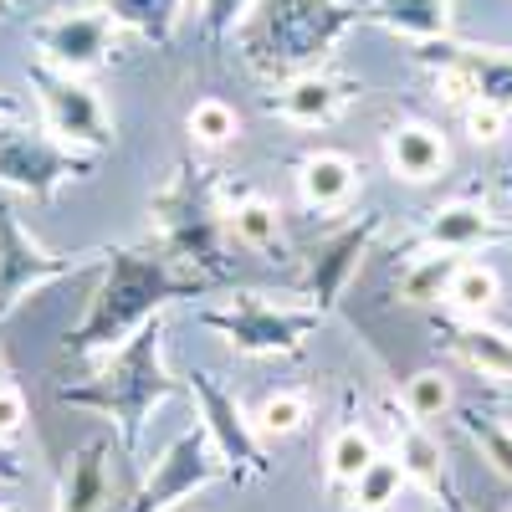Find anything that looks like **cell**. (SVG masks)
I'll use <instances>...</instances> for the list:
<instances>
[{"label":"cell","instance_id":"7a4b0ae2","mask_svg":"<svg viewBox=\"0 0 512 512\" xmlns=\"http://www.w3.org/2000/svg\"><path fill=\"white\" fill-rule=\"evenodd\" d=\"M175 395H190V384L164 364V318H149L123 349H113V359L93 379L62 384V405L98 410L113 420L123 456H139L149 415Z\"/></svg>","mask_w":512,"mask_h":512},{"label":"cell","instance_id":"f546056e","mask_svg":"<svg viewBox=\"0 0 512 512\" xmlns=\"http://www.w3.org/2000/svg\"><path fill=\"white\" fill-rule=\"evenodd\" d=\"M251 420H256V431H262V436L287 441V436H297L313 420V400L303 390H277V395H267L262 405H256Z\"/></svg>","mask_w":512,"mask_h":512},{"label":"cell","instance_id":"6da1fadb","mask_svg":"<svg viewBox=\"0 0 512 512\" xmlns=\"http://www.w3.org/2000/svg\"><path fill=\"white\" fill-rule=\"evenodd\" d=\"M205 282L175 267L159 246H108L103 282L88 297L82 323L62 338L67 359H93L103 349H123L149 318H159L180 297H200Z\"/></svg>","mask_w":512,"mask_h":512},{"label":"cell","instance_id":"ba28073f","mask_svg":"<svg viewBox=\"0 0 512 512\" xmlns=\"http://www.w3.org/2000/svg\"><path fill=\"white\" fill-rule=\"evenodd\" d=\"M185 384H190V400H195V415H200V431L210 436V446L221 451L231 482H262V477H272L262 431H256V420L241 410V400L210 369H195Z\"/></svg>","mask_w":512,"mask_h":512},{"label":"cell","instance_id":"7402d4cb","mask_svg":"<svg viewBox=\"0 0 512 512\" xmlns=\"http://www.w3.org/2000/svg\"><path fill=\"white\" fill-rule=\"evenodd\" d=\"M461 262H466V256H451V251L410 256V262L400 267V297H405L410 308H436V303H446L451 277H456Z\"/></svg>","mask_w":512,"mask_h":512},{"label":"cell","instance_id":"7c38bea8","mask_svg":"<svg viewBox=\"0 0 512 512\" xmlns=\"http://www.w3.org/2000/svg\"><path fill=\"white\" fill-rule=\"evenodd\" d=\"M379 231H384V216L379 210H369V216H359V221H349L344 231H333L313 256H308V272H303V303L308 308H318V313H333L338 303H344V292H349V282L359 277V267H364V256L374 251V241H379Z\"/></svg>","mask_w":512,"mask_h":512},{"label":"cell","instance_id":"8d00e7d4","mask_svg":"<svg viewBox=\"0 0 512 512\" xmlns=\"http://www.w3.org/2000/svg\"><path fill=\"white\" fill-rule=\"evenodd\" d=\"M21 113H26V108H21V98L0 88V123H6V118H21Z\"/></svg>","mask_w":512,"mask_h":512},{"label":"cell","instance_id":"52a82bcc","mask_svg":"<svg viewBox=\"0 0 512 512\" xmlns=\"http://www.w3.org/2000/svg\"><path fill=\"white\" fill-rule=\"evenodd\" d=\"M108 246H93V251H47L11 205H0V323H6L31 292L52 287L62 277H77L88 267H103Z\"/></svg>","mask_w":512,"mask_h":512},{"label":"cell","instance_id":"cb8c5ba5","mask_svg":"<svg viewBox=\"0 0 512 512\" xmlns=\"http://www.w3.org/2000/svg\"><path fill=\"white\" fill-rule=\"evenodd\" d=\"M103 11H108L118 26L139 31L144 41H154V47H169V41H175V26H180L185 0H103Z\"/></svg>","mask_w":512,"mask_h":512},{"label":"cell","instance_id":"9a60e30c","mask_svg":"<svg viewBox=\"0 0 512 512\" xmlns=\"http://www.w3.org/2000/svg\"><path fill=\"white\" fill-rule=\"evenodd\" d=\"M216 205H221V221H226V236L246 251H262L272 262L287 256V231H282V210L246 180L236 185H216Z\"/></svg>","mask_w":512,"mask_h":512},{"label":"cell","instance_id":"484cf974","mask_svg":"<svg viewBox=\"0 0 512 512\" xmlns=\"http://www.w3.org/2000/svg\"><path fill=\"white\" fill-rule=\"evenodd\" d=\"M400 410L420 425L431 420H446L456 410V390H451V374L446 369H415L405 384H400Z\"/></svg>","mask_w":512,"mask_h":512},{"label":"cell","instance_id":"f1b7e54d","mask_svg":"<svg viewBox=\"0 0 512 512\" xmlns=\"http://www.w3.org/2000/svg\"><path fill=\"white\" fill-rule=\"evenodd\" d=\"M461 62L472 67L477 93H482L487 103H497V108L512 113V52H502V47H472V41H466Z\"/></svg>","mask_w":512,"mask_h":512},{"label":"cell","instance_id":"ac0fdd59","mask_svg":"<svg viewBox=\"0 0 512 512\" xmlns=\"http://www.w3.org/2000/svg\"><path fill=\"white\" fill-rule=\"evenodd\" d=\"M108 502H113V441L93 436L62 461L57 512H108Z\"/></svg>","mask_w":512,"mask_h":512},{"label":"cell","instance_id":"5bb4252c","mask_svg":"<svg viewBox=\"0 0 512 512\" xmlns=\"http://www.w3.org/2000/svg\"><path fill=\"white\" fill-rule=\"evenodd\" d=\"M425 251H451V256H472V251H487V246H502L512 241V221L497 216L492 205L482 200H446L425 216L420 236H415Z\"/></svg>","mask_w":512,"mask_h":512},{"label":"cell","instance_id":"d6986e66","mask_svg":"<svg viewBox=\"0 0 512 512\" xmlns=\"http://www.w3.org/2000/svg\"><path fill=\"white\" fill-rule=\"evenodd\" d=\"M297 180V200H303L313 216H333L344 210L359 190V164L344 154V149H308L292 169Z\"/></svg>","mask_w":512,"mask_h":512},{"label":"cell","instance_id":"30bf717a","mask_svg":"<svg viewBox=\"0 0 512 512\" xmlns=\"http://www.w3.org/2000/svg\"><path fill=\"white\" fill-rule=\"evenodd\" d=\"M26 77H31V88H36L41 113H47V134L52 139H62L67 149H82V154H103L113 144V123H108L98 93L82 77L57 72L47 62H31Z\"/></svg>","mask_w":512,"mask_h":512},{"label":"cell","instance_id":"d6a6232c","mask_svg":"<svg viewBox=\"0 0 512 512\" xmlns=\"http://www.w3.org/2000/svg\"><path fill=\"white\" fill-rule=\"evenodd\" d=\"M461 52H466V41H461ZM436 98L446 103V108H456V113H466L482 93H477V77H472V67H466L461 57L456 62H446V67H436Z\"/></svg>","mask_w":512,"mask_h":512},{"label":"cell","instance_id":"4fadbf2b","mask_svg":"<svg viewBox=\"0 0 512 512\" xmlns=\"http://www.w3.org/2000/svg\"><path fill=\"white\" fill-rule=\"evenodd\" d=\"M354 98H359V82H354V77L318 67V72H303V77L277 82L272 93H262V108H267L272 118L297 123V128H328L333 118L349 113Z\"/></svg>","mask_w":512,"mask_h":512},{"label":"cell","instance_id":"44dd1931","mask_svg":"<svg viewBox=\"0 0 512 512\" xmlns=\"http://www.w3.org/2000/svg\"><path fill=\"white\" fill-rule=\"evenodd\" d=\"M364 21L405 41H436V36H451V0H369Z\"/></svg>","mask_w":512,"mask_h":512},{"label":"cell","instance_id":"ffe728a7","mask_svg":"<svg viewBox=\"0 0 512 512\" xmlns=\"http://www.w3.org/2000/svg\"><path fill=\"white\" fill-rule=\"evenodd\" d=\"M446 344L472 374L492 384H512V333L507 328H492L482 318H456L446 323Z\"/></svg>","mask_w":512,"mask_h":512},{"label":"cell","instance_id":"8992f818","mask_svg":"<svg viewBox=\"0 0 512 512\" xmlns=\"http://www.w3.org/2000/svg\"><path fill=\"white\" fill-rule=\"evenodd\" d=\"M93 169H98V154L67 149L62 139L41 134V128H26L21 118L0 123V190L52 205L67 180H88Z\"/></svg>","mask_w":512,"mask_h":512},{"label":"cell","instance_id":"83f0119b","mask_svg":"<svg viewBox=\"0 0 512 512\" xmlns=\"http://www.w3.org/2000/svg\"><path fill=\"white\" fill-rule=\"evenodd\" d=\"M461 431L482 451V461L492 466V472L512 482V420H502L492 410H461Z\"/></svg>","mask_w":512,"mask_h":512},{"label":"cell","instance_id":"e0dca14e","mask_svg":"<svg viewBox=\"0 0 512 512\" xmlns=\"http://www.w3.org/2000/svg\"><path fill=\"white\" fill-rule=\"evenodd\" d=\"M384 164L390 175L405 180V185H431L451 169V149H446V134L436 123H420V118H400L384 128Z\"/></svg>","mask_w":512,"mask_h":512},{"label":"cell","instance_id":"60d3db41","mask_svg":"<svg viewBox=\"0 0 512 512\" xmlns=\"http://www.w3.org/2000/svg\"><path fill=\"white\" fill-rule=\"evenodd\" d=\"M507 190H512V185H507Z\"/></svg>","mask_w":512,"mask_h":512},{"label":"cell","instance_id":"3957f363","mask_svg":"<svg viewBox=\"0 0 512 512\" xmlns=\"http://www.w3.org/2000/svg\"><path fill=\"white\" fill-rule=\"evenodd\" d=\"M359 21L364 11L349 0H251L246 21L236 26V47L256 77L287 82L318 72Z\"/></svg>","mask_w":512,"mask_h":512},{"label":"cell","instance_id":"9c48e42d","mask_svg":"<svg viewBox=\"0 0 512 512\" xmlns=\"http://www.w3.org/2000/svg\"><path fill=\"white\" fill-rule=\"evenodd\" d=\"M216 482H231L221 451L210 446L205 431H185L154 456V472L144 477V487L123 512H175L180 502H190L195 492L216 487Z\"/></svg>","mask_w":512,"mask_h":512},{"label":"cell","instance_id":"603a6c76","mask_svg":"<svg viewBox=\"0 0 512 512\" xmlns=\"http://www.w3.org/2000/svg\"><path fill=\"white\" fill-rule=\"evenodd\" d=\"M374 456H379L374 451V436L364 431L354 415H344V425L328 436V492H349L369 472Z\"/></svg>","mask_w":512,"mask_h":512},{"label":"cell","instance_id":"d590c367","mask_svg":"<svg viewBox=\"0 0 512 512\" xmlns=\"http://www.w3.org/2000/svg\"><path fill=\"white\" fill-rule=\"evenodd\" d=\"M26 477V466H21V456L11 451V446H0V482H6V487H16Z\"/></svg>","mask_w":512,"mask_h":512},{"label":"cell","instance_id":"277c9868","mask_svg":"<svg viewBox=\"0 0 512 512\" xmlns=\"http://www.w3.org/2000/svg\"><path fill=\"white\" fill-rule=\"evenodd\" d=\"M149 231H154V246L169 262L185 267L190 277H200L205 287L231 277L226 221H221V205H216V185L205 180L200 164L180 159L169 169V180L149 200Z\"/></svg>","mask_w":512,"mask_h":512},{"label":"cell","instance_id":"d4e9b609","mask_svg":"<svg viewBox=\"0 0 512 512\" xmlns=\"http://www.w3.org/2000/svg\"><path fill=\"white\" fill-rule=\"evenodd\" d=\"M405 487H410L405 466H400L395 456H374V461H369V472L344 492V507H349V512H384V507H395V502H400Z\"/></svg>","mask_w":512,"mask_h":512},{"label":"cell","instance_id":"1f68e13d","mask_svg":"<svg viewBox=\"0 0 512 512\" xmlns=\"http://www.w3.org/2000/svg\"><path fill=\"white\" fill-rule=\"evenodd\" d=\"M461 128H466V139H472V144L492 149V144H502V139H507L512 113H507V108H497V103H487V98H477L472 108L461 113Z\"/></svg>","mask_w":512,"mask_h":512},{"label":"cell","instance_id":"8fae6325","mask_svg":"<svg viewBox=\"0 0 512 512\" xmlns=\"http://www.w3.org/2000/svg\"><path fill=\"white\" fill-rule=\"evenodd\" d=\"M113 16L103 6H82V11H52L31 26V41H36V62H47L57 72H72V77H88L108 62L113 52Z\"/></svg>","mask_w":512,"mask_h":512},{"label":"cell","instance_id":"5b68a950","mask_svg":"<svg viewBox=\"0 0 512 512\" xmlns=\"http://www.w3.org/2000/svg\"><path fill=\"white\" fill-rule=\"evenodd\" d=\"M328 313L297 303H272L267 292H236L221 308H200V328L221 333L246 359H297L323 328Z\"/></svg>","mask_w":512,"mask_h":512},{"label":"cell","instance_id":"4dcf8cb0","mask_svg":"<svg viewBox=\"0 0 512 512\" xmlns=\"http://www.w3.org/2000/svg\"><path fill=\"white\" fill-rule=\"evenodd\" d=\"M185 128H190V139H195L200 149H226V144H236V134H241V113H236L226 98H200V103L185 113Z\"/></svg>","mask_w":512,"mask_h":512},{"label":"cell","instance_id":"ab89813d","mask_svg":"<svg viewBox=\"0 0 512 512\" xmlns=\"http://www.w3.org/2000/svg\"><path fill=\"white\" fill-rule=\"evenodd\" d=\"M507 512H512V507H507Z\"/></svg>","mask_w":512,"mask_h":512},{"label":"cell","instance_id":"836d02e7","mask_svg":"<svg viewBox=\"0 0 512 512\" xmlns=\"http://www.w3.org/2000/svg\"><path fill=\"white\" fill-rule=\"evenodd\" d=\"M195 11H200V21H205V36L221 47V41H231L236 26L246 21L251 0H195Z\"/></svg>","mask_w":512,"mask_h":512},{"label":"cell","instance_id":"e575fe53","mask_svg":"<svg viewBox=\"0 0 512 512\" xmlns=\"http://www.w3.org/2000/svg\"><path fill=\"white\" fill-rule=\"evenodd\" d=\"M26 420H31V405L21 395V384L0 379V446H16V436L26 431Z\"/></svg>","mask_w":512,"mask_h":512},{"label":"cell","instance_id":"4316f807","mask_svg":"<svg viewBox=\"0 0 512 512\" xmlns=\"http://www.w3.org/2000/svg\"><path fill=\"white\" fill-rule=\"evenodd\" d=\"M497 297H502L497 267H487V262H461L456 277H451V292H446V308H451L456 318H482V313H492Z\"/></svg>","mask_w":512,"mask_h":512},{"label":"cell","instance_id":"2e32d148","mask_svg":"<svg viewBox=\"0 0 512 512\" xmlns=\"http://www.w3.org/2000/svg\"><path fill=\"white\" fill-rule=\"evenodd\" d=\"M395 461L405 466V477L425 492V497H436L441 512H466L461 497H456V482H451V466H446V451L441 441L425 431L420 420H410L405 410H395Z\"/></svg>","mask_w":512,"mask_h":512},{"label":"cell","instance_id":"74e56055","mask_svg":"<svg viewBox=\"0 0 512 512\" xmlns=\"http://www.w3.org/2000/svg\"><path fill=\"white\" fill-rule=\"evenodd\" d=\"M16 16V0H0V21H11Z\"/></svg>","mask_w":512,"mask_h":512},{"label":"cell","instance_id":"f35d334b","mask_svg":"<svg viewBox=\"0 0 512 512\" xmlns=\"http://www.w3.org/2000/svg\"><path fill=\"white\" fill-rule=\"evenodd\" d=\"M0 512H11V507H0Z\"/></svg>","mask_w":512,"mask_h":512}]
</instances>
